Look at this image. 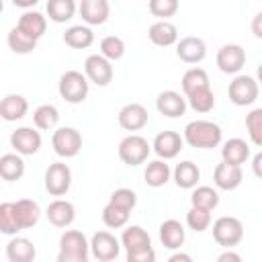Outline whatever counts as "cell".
Returning a JSON list of instances; mask_svg holds the SVG:
<instances>
[{"instance_id": "obj_21", "label": "cell", "mask_w": 262, "mask_h": 262, "mask_svg": "<svg viewBox=\"0 0 262 262\" xmlns=\"http://www.w3.org/2000/svg\"><path fill=\"white\" fill-rule=\"evenodd\" d=\"M186 239V229L178 219H166L160 225V242L168 250H178Z\"/></svg>"}, {"instance_id": "obj_48", "label": "cell", "mask_w": 262, "mask_h": 262, "mask_svg": "<svg viewBox=\"0 0 262 262\" xmlns=\"http://www.w3.org/2000/svg\"><path fill=\"white\" fill-rule=\"evenodd\" d=\"M215 262H242V256L237 252H233V250H225L223 254L217 256Z\"/></svg>"}, {"instance_id": "obj_52", "label": "cell", "mask_w": 262, "mask_h": 262, "mask_svg": "<svg viewBox=\"0 0 262 262\" xmlns=\"http://www.w3.org/2000/svg\"><path fill=\"white\" fill-rule=\"evenodd\" d=\"M96 262H98V260H96Z\"/></svg>"}, {"instance_id": "obj_9", "label": "cell", "mask_w": 262, "mask_h": 262, "mask_svg": "<svg viewBox=\"0 0 262 262\" xmlns=\"http://www.w3.org/2000/svg\"><path fill=\"white\" fill-rule=\"evenodd\" d=\"M121 242L111 231H96L90 237V252L98 262H111L121 252Z\"/></svg>"}, {"instance_id": "obj_10", "label": "cell", "mask_w": 262, "mask_h": 262, "mask_svg": "<svg viewBox=\"0 0 262 262\" xmlns=\"http://www.w3.org/2000/svg\"><path fill=\"white\" fill-rule=\"evenodd\" d=\"M215 61L223 74H239L242 68L246 66V49L237 43H227L219 47Z\"/></svg>"}, {"instance_id": "obj_38", "label": "cell", "mask_w": 262, "mask_h": 262, "mask_svg": "<svg viewBox=\"0 0 262 262\" xmlns=\"http://www.w3.org/2000/svg\"><path fill=\"white\" fill-rule=\"evenodd\" d=\"M129 213L127 209L115 205V203H106L104 209H102V223L111 229H119V227H125L127 221H129Z\"/></svg>"}, {"instance_id": "obj_46", "label": "cell", "mask_w": 262, "mask_h": 262, "mask_svg": "<svg viewBox=\"0 0 262 262\" xmlns=\"http://www.w3.org/2000/svg\"><path fill=\"white\" fill-rule=\"evenodd\" d=\"M57 262H90L88 256H82V254H66V252H59L57 254Z\"/></svg>"}, {"instance_id": "obj_28", "label": "cell", "mask_w": 262, "mask_h": 262, "mask_svg": "<svg viewBox=\"0 0 262 262\" xmlns=\"http://www.w3.org/2000/svg\"><path fill=\"white\" fill-rule=\"evenodd\" d=\"M121 246H123L127 252L145 250V248H151V237H149V233H147L141 225H129V227L123 229Z\"/></svg>"}, {"instance_id": "obj_40", "label": "cell", "mask_w": 262, "mask_h": 262, "mask_svg": "<svg viewBox=\"0 0 262 262\" xmlns=\"http://www.w3.org/2000/svg\"><path fill=\"white\" fill-rule=\"evenodd\" d=\"M186 225L192 231H196V233L209 229V225H211V211H205V209H199V207H190L186 211Z\"/></svg>"}, {"instance_id": "obj_27", "label": "cell", "mask_w": 262, "mask_h": 262, "mask_svg": "<svg viewBox=\"0 0 262 262\" xmlns=\"http://www.w3.org/2000/svg\"><path fill=\"white\" fill-rule=\"evenodd\" d=\"M172 176H174V182H176L178 188L190 190V188H196V184L201 180V170H199V166L194 162L184 160V162L176 164Z\"/></svg>"}, {"instance_id": "obj_8", "label": "cell", "mask_w": 262, "mask_h": 262, "mask_svg": "<svg viewBox=\"0 0 262 262\" xmlns=\"http://www.w3.org/2000/svg\"><path fill=\"white\" fill-rule=\"evenodd\" d=\"M84 76L96 86H108L113 82L115 72L106 57H102L100 53H92L84 59Z\"/></svg>"}, {"instance_id": "obj_11", "label": "cell", "mask_w": 262, "mask_h": 262, "mask_svg": "<svg viewBox=\"0 0 262 262\" xmlns=\"http://www.w3.org/2000/svg\"><path fill=\"white\" fill-rule=\"evenodd\" d=\"M10 145L18 156H33L41 149V133L33 127H18L10 135Z\"/></svg>"}, {"instance_id": "obj_24", "label": "cell", "mask_w": 262, "mask_h": 262, "mask_svg": "<svg viewBox=\"0 0 262 262\" xmlns=\"http://www.w3.org/2000/svg\"><path fill=\"white\" fill-rule=\"evenodd\" d=\"M250 158V145L239 139V137H233V139H227L221 147V160L225 164H231V166H242L246 164Z\"/></svg>"}, {"instance_id": "obj_3", "label": "cell", "mask_w": 262, "mask_h": 262, "mask_svg": "<svg viewBox=\"0 0 262 262\" xmlns=\"http://www.w3.org/2000/svg\"><path fill=\"white\" fill-rule=\"evenodd\" d=\"M149 151H151V145L147 143L145 137H141L137 133H129L119 143V158H121L123 164H127L131 168L143 164L147 160Z\"/></svg>"}, {"instance_id": "obj_39", "label": "cell", "mask_w": 262, "mask_h": 262, "mask_svg": "<svg viewBox=\"0 0 262 262\" xmlns=\"http://www.w3.org/2000/svg\"><path fill=\"white\" fill-rule=\"evenodd\" d=\"M100 55L108 61H117L125 55V41L117 35H108L100 41Z\"/></svg>"}, {"instance_id": "obj_22", "label": "cell", "mask_w": 262, "mask_h": 262, "mask_svg": "<svg viewBox=\"0 0 262 262\" xmlns=\"http://www.w3.org/2000/svg\"><path fill=\"white\" fill-rule=\"evenodd\" d=\"M16 27H18L25 35H29L31 39L39 41V39L45 35V31H47V16H43L39 10H27V12L20 14Z\"/></svg>"}, {"instance_id": "obj_29", "label": "cell", "mask_w": 262, "mask_h": 262, "mask_svg": "<svg viewBox=\"0 0 262 262\" xmlns=\"http://www.w3.org/2000/svg\"><path fill=\"white\" fill-rule=\"evenodd\" d=\"M63 43L68 47H72V49H86V47H90L94 43V33L86 25H74V27L66 29Z\"/></svg>"}, {"instance_id": "obj_31", "label": "cell", "mask_w": 262, "mask_h": 262, "mask_svg": "<svg viewBox=\"0 0 262 262\" xmlns=\"http://www.w3.org/2000/svg\"><path fill=\"white\" fill-rule=\"evenodd\" d=\"M25 174V160L18 154H4L0 158V176L6 182L20 180Z\"/></svg>"}, {"instance_id": "obj_20", "label": "cell", "mask_w": 262, "mask_h": 262, "mask_svg": "<svg viewBox=\"0 0 262 262\" xmlns=\"http://www.w3.org/2000/svg\"><path fill=\"white\" fill-rule=\"evenodd\" d=\"M6 258H8V262H35L37 248L29 237L14 235L6 244Z\"/></svg>"}, {"instance_id": "obj_25", "label": "cell", "mask_w": 262, "mask_h": 262, "mask_svg": "<svg viewBox=\"0 0 262 262\" xmlns=\"http://www.w3.org/2000/svg\"><path fill=\"white\" fill-rule=\"evenodd\" d=\"M59 252L88 256L90 254V242H88V237L82 231H78V229H66L61 233V237H59Z\"/></svg>"}, {"instance_id": "obj_41", "label": "cell", "mask_w": 262, "mask_h": 262, "mask_svg": "<svg viewBox=\"0 0 262 262\" xmlns=\"http://www.w3.org/2000/svg\"><path fill=\"white\" fill-rule=\"evenodd\" d=\"M246 129L252 143L262 147V108H252L246 115Z\"/></svg>"}, {"instance_id": "obj_47", "label": "cell", "mask_w": 262, "mask_h": 262, "mask_svg": "<svg viewBox=\"0 0 262 262\" xmlns=\"http://www.w3.org/2000/svg\"><path fill=\"white\" fill-rule=\"evenodd\" d=\"M250 29H252V33H254V37H256V39H262V10L252 18Z\"/></svg>"}, {"instance_id": "obj_26", "label": "cell", "mask_w": 262, "mask_h": 262, "mask_svg": "<svg viewBox=\"0 0 262 262\" xmlns=\"http://www.w3.org/2000/svg\"><path fill=\"white\" fill-rule=\"evenodd\" d=\"M29 111V102L23 94H6L0 102V117L4 121H20Z\"/></svg>"}, {"instance_id": "obj_43", "label": "cell", "mask_w": 262, "mask_h": 262, "mask_svg": "<svg viewBox=\"0 0 262 262\" xmlns=\"http://www.w3.org/2000/svg\"><path fill=\"white\" fill-rule=\"evenodd\" d=\"M147 10L158 16L160 20H166L168 16H174L178 10V2L176 0H149Z\"/></svg>"}, {"instance_id": "obj_45", "label": "cell", "mask_w": 262, "mask_h": 262, "mask_svg": "<svg viewBox=\"0 0 262 262\" xmlns=\"http://www.w3.org/2000/svg\"><path fill=\"white\" fill-rule=\"evenodd\" d=\"M125 262H156V250L154 248H145V250L127 252Z\"/></svg>"}, {"instance_id": "obj_32", "label": "cell", "mask_w": 262, "mask_h": 262, "mask_svg": "<svg viewBox=\"0 0 262 262\" xmlns=\"http://www.w3.org/2000/svg\"><path fill=\"white\" fill-rule=\"evenodd\" d=\"M180 84H182L184 96H188V94H192L196 90H203V88H211L209 74L203 68H190V70H186L184 76H182V80H180Z\"/></svg>"}, {"instance_id": "obj_14", "label": "cell", "mask_w": 262, "mask_h": 262, "mask_svg": "<svg viewBox=\"0 0 262 262\" xmlns=\"http://www.w3.org/2000/svg\"><path fill=\"white\" fill-rule=\"evenodd\" d=\"M176 55L180 61L184 63H201L205 57H207V43L201 39V37H182L178 43H176Z\"/></svg>"}, {"instance_id": "obj_35", "label": "cell", "mask_w": 262, "mask_h": 262, "mask_svg": "<svg viewBox=\"0 0 262 262\" xmlns=\"http://www.w3.org/2000/svg\"><path fill=\"white\" fill-rule=\"evenodd\" d=\"M6 43H8L10 51H12V53H16V55H27V53H31V51L37 47V41H35V39H31L29 35H25L18 27H12V29L8 31Z\"/></svg>"}, {"instance_id": "obj_30", "label": "cell", "mask_w": 262, "mask_h": 262, "mask_svg": "<svg viewBox=\"0 0 262 262\" xmlns=\"http://www.w3.org/2000/svg\"><path fill=\"white\" fill-rule=\"evenodd\" d=\"M170 176H172V170H170V166L164 160H151V162H147L145 172H143L145 184L151 186V188L164 186L170 180Z\"/></svg>"}, {"instance_id": "obj_19", "label": "cell", "mask_w": 262, "mask_h": 262, "mask_svg": "<svg viewBox=\"0 0 262 262\" xmlns=\"http://www.w3.org/2000/svg\"><path fill=\"white\" fill-rule=\"evenodd\" d=\"M78 10L86 25H104L111 14V4L106 0H82Z\"/></svg>"}, {"instance_id": "obj_33", "label": "cell", "mask_w": 262, "mask_h": 262, "mask_svg": "<svg viewBox=\"0 0 262 262\" xmlns=\"http://www.w3.org/2000/svg\"><path fill=\"white\" fill-rule=\"evenodd\" d=\"M33 123L41 131H51L59 123V111L53 104H39L33 111Z\"/></svg>"}, {"instance_id": "obj_50", "label": "cell", "mask_w": 262, "mask_h": 262, "mask_svg": "<svg viewBox=\"0 0 262 262\" xmlns=\"http://www.w3.org/2000/svg\"><path fill=\"white\" fill-rule=\"evenodd\" d=\"M166 262H194V260H192V256L186 254V252H174Z\"/></svg>"}, {"instance_id": "obj_44", "label": "cell", "mask_w": 262, "mask_h": 262, "mask_svg": "<svg viewBox=\"0 0 262 262\" xmlns=\"http://www.w3.org/2000/svg\"><path fill=\"white\" fill-rule=\"evenodd\" d=\"M108 203H115V205H119V207H123L127 211H133L135 205H137V194L131 188H117V190L111 192Z\"/></svg>"}, {"instance_id": "obj_7", "label": "cell", "mask_w": 262, "mask_h": 262, "mask_svg": "<svg viewBox=\"0 0 262 262\" xmlns=\"http://www.w3.org/2000/svg\"><path fill=\"white\" fill-rule=\"evenodd\" d=\"M72 186V170L63 162H53L45 170V190L51 196H63Z\"/></svg>"}, {"instance_id": "obj_5", "label": "cell", "mask_w": 262, "mask_h": 262, "mask_svg": "<svg viewBox=\"0 0 262 262\" xmlns=\"http://www.w3.org/2000/svg\"><path fill=\"white\" fill-rule=\"evenodd\" d=\"M260 92V84L256 82V78L248 76V74H237L227 88V96L235 106H248L258 98Z\"/></svg>"}, {"instance_id": "obj_2", "label": "cell", "mask_w": 262, "mask_h": 262, "mask_svg": "<svg viewBox=\"0 0 262 262\" xmlns=\"http://www.w3.org/2000/svg\"><path fill=\"white\" fill-rule=\"evenodd\" d=\"M88 90H90V82L88 78L78 72V70H68L61 74L59 82H57V92L59 96L70 102V104H80L86 100L88 96Z\"/></svg>"}, {"instance_id": "obj_49", "label": "cell", "mask_w": 262, "mask_h": 262, "mask_svg": "<svg viewBox=\"0 0 262 262\" xmlns=\"http://www.w3.org/2000/svg\"><path fill=\"white\" fill-rule=\"evenodd\" d=\"M252 172L256 178L262 180V151H258L254 158H252Z\"/></svg>"}, {"instance_id": "obj_23", "label": "cell", "mask_w": 262, "mask_h": 262, "mask_svg": "<svg viewBox=\"0 0 262 262\" xmlns=\"http://www.w3.org/2000/svg\"><path fill=\"white\" fill-rule=\"evenodd\" d=\"M147 37L158 47H170V45L178 43V29L170 20H156L147 29Z\"/></svg>"}, {"instance_id": "obj_15", "label": "cell", "mask_w": 262, "mask_h": 262, "mask_svg": "<svg viewBox=\"0 0 262 262\" xmlns=\"http://www.w3.org/2000/svg\"><path fill=\"white\" fill-rule=\"evenodd\" d=\"M186 98L176 92V90H164L158 94L156 98V108L160 115L168 117V119H176V117H182L184 111H186Z\"/></svg>"}, {"instance_id": "obj_36", "label": "cell", "mask_w": 262, "mask_h": 262, "mask_svg": "<svg viewBox=\"0 0 262 262\" xmlns=\"http://www.w3.org/2000/svg\"><path fill=\"white\" fill-rule=\"evenodd\" d=\"M45 8H47V14L53 23H68L76 14V2L74 0H49Z\"/></svg>"}, {"instance_id": "obj_34", "label": "cell", "mask_w": 262, "mask_h": 262, "mask_svg": "<svg viewBox=\"0 0 262 262\" xmlns=\"http://www.w3.org/2000/svg\"><path fill=\"white\" fill-rule=\"evenodd\" d=\"M219 205V192L213 186H196L190 194V207H199L205 211H213Z\"/></svg>"}, {"instance_id": "obj_51", "label": "cell", "mask_w": 262, "mask_h": 262, "mask_svg": "<svg viewBox=\"0 0 262 262\" xmlns=\"http://www.w3.org/2000/svg\"><path fill=\"white\" fill-rule=\"evenodd\" d=\"M256 82L262 86V63L258 66V70H256Z\"/></svg>"}, {"instance_id": "obj_1", "label": "cell", "mask_w": 262, "mask_h": 262, "mask_svg": "<svg viewBox=\"0 0 262 262\" xmlns=\"http://www.w3.org/2000/svg\"><path fill=\"white\" fill-rule=\"evenodd\" d=\"M184 141L190 145V147H196V149H213L221 143L223 139V131L217 123L213 121H205V119H196V121H190L186 127H184V133H182Z\"/></svg>"}, {"instance_id": "obj_16", "label": "cell", "mask_w": 262, "mask_h": 262, "mask_svg": "<svg viewBox=\"0 0 262 262\" xmlns=\"http://www.w3.org/2000/svg\"><path fill=\"white\" fill-rule=\"evenodd\" d=\"M45 215H47V221L53 225V227H70L76 219V207L66 201V199H55L47 205L45 209Z\"/></svg>"}, {"instance_id": "obj_4", "label": "cell", "mask_w": 262, "mask_h": 262, "mask_svg": "<svg viewBox=\"0 0 262 262\" xmlns=\"http://www.w3.org/2000/svg\"><path fill=\"white\" fill-rule=\"evenodd\" d=\"M213 239L219 246L231 250L233 246H237L244 239V223L237 217H231V215L219 217L213 223Z\"/></svg>"}, {"instance_id": "obj_13", "label": "cell", "mask_w": 262, "mask_h": 262, "mask_svg": "<svg viewBox=\"0 0 262 262\" xmlns=\"http://www.w3.org/2000/svg\"><path fill=\"white\" fill-rule=\"evenodd\" d=\"M117 121H119L121 129H125V131H139V129H143V127L147 125L149 113H147V108H145L143 104H139V102H129V104H125V106L119 111Z\"/></svg>"}, {"instance_id": "obj_37", "label": "cell", "mask_w": 262, "mask_h": 262, "mask_svg": "<svg viewBox=\"0 0 262 262\" xmlns=\"http://www.w3.org/2000/svg\"><path fill=\"white\" fill-rule=\"evenodd\" d=\"M184 98H186L188 106H190L194 113H201V115L211 113L213 106H215V94H213L211 88L196 90V92H192V94H188V96H184Z\"/></svg>"}, {"instance_id": "obj_6", "label": "cell", "mask_w": 262, "mask_h": 262, "mask_svg": "<svg viewBox=\"0 0 262 262\" xmlns=\"http://www.w3.org/2000/svg\"><path fill=\"white\" fill-rule=\"evenodd\" d=\"M51 147L59 158H74L82 149V135L74 127H59L51 135Z\"/></svg>"}, {"instance_id": "obj_18", "label": "cell", "mask_w": 262, "mask_h": 262, "mask_svg": "<svg viewBox=\"0 0 262 262\" xmlns=\"http://www.w3.org/2000/svg\"><path fill=\"white\" fill-rule=\"evenodd\" d=\"M244 180L242 166H231V164H217L213 170V182L219 190H235Z\"/></svg>"}, {"instance_id": "obj_17", "label": "cell", "mask_w": 262, "mask_h": 262, "mask_svg": "<svg viewBox=\"0 0 262 262\" xmlns=\"http://www.w3.org/2000/svg\"><path fill=\"white\" fill-rule=\"evenodd\" d=\"M12 209H14V217H16V223H18V229H31L39 223V217H41V207L37 201L33 199H18L16 203H12Z\"/></svg>"}, {"instance_id": "obj_12", "label": "cell", "mask_w": 262, "mask_h": 262, "mask_svg": "<svg viewBox=\"0 0 262 262\" xmlns=\"http://www.w3.org/2000/svg\"><path fill=\"white\" fill-rule=\"evenodd\" d=\"M184 145V137L176 131H160L156 137H154V143H151V149L156 151L158 160H172L180 154Z\"/></svg>"}, {"instance_id": "obj_42", "label": "cell", "mask_w": 262, "mask_h": 262, "mask_svg": "<svg viewBox=\"0 0 262 262\" xmlns=\"http://www.w3.org/2000/svg\"><path fill=\"white\" fill-rule=\"evenodd\" d=\"M0 231L4 235H16L20 231L18 223H16V217H14L12 203H2L0 205Z\"/></svg>"}]
</instances>
